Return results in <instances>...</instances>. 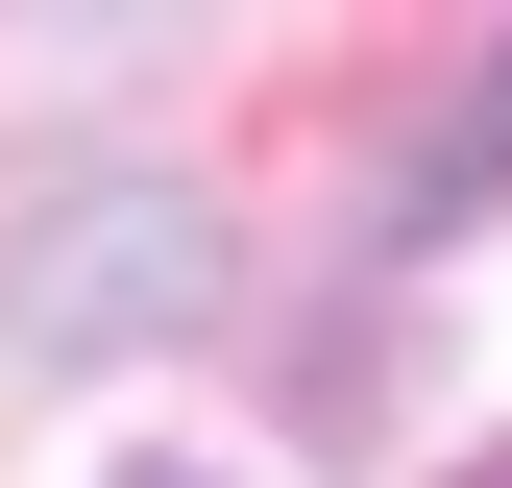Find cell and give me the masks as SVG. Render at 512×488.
<instances>
[{
	"label": "cell",
	"mask_w": 512,
	"mask_h": 488,
	"mask_svg": "<svg viewBox=\"0 0 512 488\" xmlns=\"http://www.w3.org/2000/svg\"><path fill=\"white\" fill-rule=\"evenodd\" d=\"M220 293V220L171 196V171H74L25 244H0V342L25 366H122V342H171Z\"/></svg>",
	"instance_id": "1"
},
{
	"label": "cell",
	"mask_w": 512,
	"mask_h": 488,
	"mask_svg": "<svg viewBox=\"0 0 512 488\" xmlns=\"http://www.w3.org/2000/svg\"><path fill=\"white\" fill-rule=\"evenodd\" d=\"M488 171H512V49H488V74H464V147H439V171H415V220H464V196H488Z\"/></svg>",
	"instance_id": "2"
},
{
	"label": "cell",
	"mask_w": 512,
	"mask_h": 488,
	"mask_svg": "<svg viewBox=\"0 0 512 488\" xmlns=\"http://www.w3.org/2000/svg\"><path fill=\"white\" fill-rule=\"evenodd\" d=\"M122 488H220V464H122Z\"/></svg>",
	"instance_id": "3"
}]
</instances>
